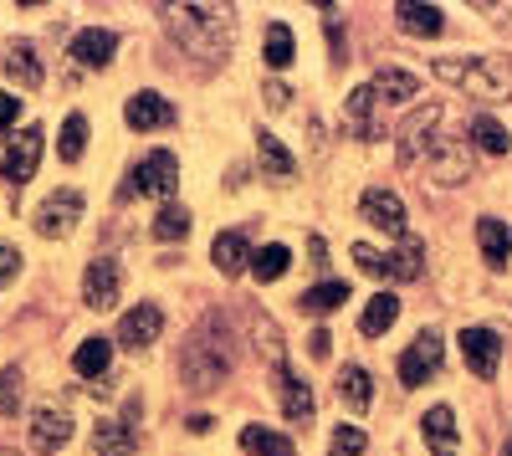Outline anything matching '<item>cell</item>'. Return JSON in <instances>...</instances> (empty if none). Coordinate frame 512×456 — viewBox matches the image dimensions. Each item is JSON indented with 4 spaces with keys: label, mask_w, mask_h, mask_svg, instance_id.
Returning <instances> with one entry per match:
<instances>
[{
    "label": "cell",
    "mask_w": 512,
    "mask_h": 456,
    "mask_svg": "<svg viewBox=\"0 0 512 456\" xmlns=\"http://www.w3.org/2000/svg\"><path fill=\"white\" fill-rule=\"evenodd\" d=\"M236 369V334L226 328V318H205L195 334L180 349V380L185 390L205 395V390H221Z\"/></svg>",
    "instance_id": "6da1fadb"
},
{
    "label": "cell",
    "mask_w": 512,
    "mask_h": 456,
    "mask_svg": "<svg viewBox=\"0 0 512 456\" xmlns=\"http://www.w3.org/2000/svg\"><path fill=\"white\" fill-rule=\"evenodd\" d=\"M164 26L175 36V47L185 57H200L205 67H221L236 41V21L226 6H175L164 11Z\"/></svg>",
    "instance_id": "7a4b0ae2"
},
{
    "label": "cell",
    "mask_w": 512,
    "mask_h": 456,
    "mask_svg": "<svg viewBox=\"0 0 512 456\" xmlns=\"http://www.w3.org/2000/svg\"><path fill=\"white\" fill-rule=\"evenodd\" d=\"M451 88H466L472 98H507L512 93V67L502 57H436L431 67Z\"/></svg>",
    "instance_id": "3957f363"
},
{
    "label": "cell",
    "mask_w": 512,
    "mask_h": 456,
    "mask_svg": "<svg viewBox=\"0 0 512 456\" xmlns=\"http://www.w3.org/2000/svg\"><path fill=\"white\" fill-rule=\"evenodd\" d=\"M41 149H47V129L41 123H26L11 139H0V180L6 185H26L41 164Z\"/></svg>",
    "instance_id": "277c9868"
},
{
    "label": "cell",
    "mask_w": 512,
    "mask_h": 456,
    "mask_svg": "<svg viewBox=\"0 0 512 456\" xmlns=\"http://www.w3.org/2000/svg\"><path fill=\"white\" fill-rule=\"evenodd\" d=\"M472 164H477V154L466 139H436L431 154H425V170H431V180L441 190H456V185L472 180Z\"/></svg>",
    "instance_id": "5b68a950"
},
{
    "label": "cell",
    "mask_w": 512,
    "mask_h": 456,
    "mask_svg": "<svg viewBox=\"0 0 512 456\" xmlns=\"http://www.w3.org/2000/svg\"><path fill=\"white\" fill-rule=\"evenodd\" d=\"M175 185H180V159L169 154V149H154L139 159V170H134V195H159V200H175Z\"/></svg>",
    "instance_id": "8992f818"
},
{
    "label": "cell",
    "mask_w": 512,
    "mask_h": 456,
    "mask_svg": "<svg viewBox=\"0 0 512 456\" xmlns=\"http://www.w3.org/2000/svg\"><path fill=\"white\" fill-rule=\"evenodd\" d=\"M77 221H82V195H77V190H52L47 200L36 205V231L47 236V241L72 236Z\"/></svg>",
    "instance_id": "52a82bcc"
},
{
    "label": "cell",
    "mask_w": 512,
    "mask_h": 456,
    "mask_svg": "<svg viewBox=\"0 0 512 456\" xmlns=\"http://www.w3.org/2000/svg\"><path fill=\"white\" fill-rule=\"evenodd\" d=\"M441 359H446V344L436 328H425V334H415V344L400 354V380L405 385H425L441 375Z\"/></svg>",
    "instance_id": "ba28073f"
},
{
    "label": "cell",
    "mask_w": 512,
    "mask_h": 456,
    "mask_svg": "<svg viewBox=\"0 0 512 456\" xmlns=\"http://www.w3.org/2000/svg\"><path fill=\"white\" fill-rule=\"evenodd\" d=\"M436 129H441V103H420V108L400 123V164H415V159L431 154Z\"/></svg>",
    "instance_id": "9c48e42d"
},
{
    "label": "cell",
    "mask_w": 512,
    "mask_h": 456,
    "mask_svg": "<svg viewBox=\"0 0 512 456\" xmlns=\"http://www.w3.org/2000/svg\"><path fill=\"white\" fill-rule=\"evenodd\" d=\"M359 211H364V221L369 226H379L384 236H395V241H405L410 236V216H405V205H400V195L395 190H364V200H359Z\"/></svg>",
    "instance_id": "30bf717a"
},
{
    "label": "cell",
    "mask_w": 512,
    "mask_h": 456,
    "mask_svg": "<svg viewBox=\"0 0 512 456\" xmlns=\"http://www.w3.org/2000/svg\"><path fill=\"white\" fill-rule=\"evenodd\" d=\"M82 298H88V308H98V313L118 308V298H123V267L113 257L88 262V272H82Z\"/></svg>",
    "instance_id": "8fae6325"
},
{
    "label": "cell",
    "mask_w": 512,
    "mask_h": 456,
    "mask_svg": "<svg viewBox=\"0 0 512 456\" xmlns=\"http://www.w3.org/2000/svg\"><path fill=\"white\" fill-rule=\"evenodd\" d=\"M461 359H466L472 375L492 380L502 369V339L492 334V328H461Z\"/></svg>",
    "instance_id": "7c38bea8"
},
{
    "label": "cell",
    "mask_w": 512,
    "mask_h": 456,
    "mask_svg": "<svg viewBox=\"0 0 512 456\" xmlns=\"http://www.w3.org/2000/svg\"><path fill=\"white\" fill-rule=\"evenodd\" d=\"M159 334H164L159 303H134V308L118 318V344H123V349H149Z\"/></svg>",
    "instance_id": "4fadbf2b"
},
{
    "label": "cell",
    "mask_w": 512,
    "mask_h": 456,
    "mask_svg": "<svg viewBox=\"0 0 512 456\" xmlns=\"http://www.w3.org/2000/svg\"><path fill=\"white\" fill-rule=\"evenodd\" d=\"M72 441V416L62 405H41V410H31V446L41 451V456H52V451H62Z\"/></svg>",
    "instance_id": "5bb4252c"
},
{
    "label": "cell",
    "mask_w": 512,
    "mask_h": 456,
    "mask_svg": "<svg viewBox=\"0 0 512 456\" xmlns=\"http://www.w3.org/2000/svg\"><path fill=\"white\" fill-rule=\"evenodd\" d=\"M123 118H128V129L154 134V129H169V123H175V103L144 88V93H134V98L123 103Z\"/></svg>",
    "instance_id": "9a60e30c"
},
{
    "label": "cell",
    "mask_w": 512,
    "mask_h": 456,
    "mask_svg": "<svg viewBox=\"0 0 512 456\" xmlns=\"http://www.w3.org/2000/svg\"><path fill=\"white\" fill-rule=\"evenodd\" d=\"M272 385H277V400H282V416L292 426H313V390L292 375V369H272Z\"/></svg>",
    "instance_id": "2e32d148"
},
{
    "label": "cell",
    "mask_w": 512,
    "mask_h": 456,
    "mask_svg": "<svg viewBox=\"0 0 512 456\" xmlns=\"http://www.w3.org/2000/svg\"><path fill=\"white\" fill-rule=\"evenodd\" d=\"M0 72L11 77V88H36L41 82V57L31 41H6L0 47Z\"/></svg>",
    "instance_id": "e0dca14e"
},
{
    "label": "cell",
    "mask_w": 512,
    "mask_h": 456,
    "mask_svg": "<svg viewBox=\"0 0 512 456\" xmlns=\"http://www.w3.org/2000/svg\"><path fill=\"white\" fill-rule=\"evenodd\" d=\"M420 436H425V446H431V456H456V451H461V436H456L451 405H431V410H425Z\"/></svg>",
    "instance_id": "ac0fdd59"
},
{
    "label": "cell",
    "mask_w": 512,
    "mask_h": 456,
    "mask_svg": "<svg viewBox=\"0 0 512 456\" xmlns=\"http://www.w3.org/2000/svg\"><path fill=\"white\" fill-rule=\"evenodd\" d=\"M113 52H118V36L103 31V26H88V31L72 36V62L77 67H108Z\"/></svg>",
    "instance_id": "d6986e66"
},
{
    "label": "cell",
    "mask_w": 512,
    "mask_h": 456,
    "mask_svg": "<svg viewBox=\"0 0 512 456\" xmlns=\"http://www.w3.org/2000/svg\"><path fill=\"white\" fill-rule=\"evenodd\" d=\"M210 262H216L221 277H241L251 267V241L241 231H221L216 241H210Z\"/></svg>",
    "instance_id": "ffe728a7"
},
{
    "label": "cell",
    "mask_w": 512,
    "mask_h": 456,
    "mask_svg": "<svg viewBox=\"0 0 512 456\" xmlns=\"http://www.w3.org/2000/svg\"><path fill=\"white\" fill-rule=\"evenodd\" d=\"M369 88H374L379 103H410V98H420V77L405 72V67H379Z\"/></svg>",
    "instance_id": "44dd1931"
},
{
    "label": "cell",
    "mask_w": 512,
    "mask_h": 456,
    "mask_svg": "<svg viewBox=\"0 0 512 456\" xmlns=\"http://www.w3.org/2000/svg\"><path fill=\"white\" fill-rule=\"evenodd\" d=\"M256 159H262V170H267V180H277V185H287L292 175H297V159H292V149L277 139V134H256Z\"/></svg>",
    "instance_id": "7402d4cb"
},
{
    "label": "cell",
    "mask_w": 512,
    "mask_h": 456,
    "mask_svg": "<svg viewBox=\"0 0 512 456\" xmlns=\"http://www.w3.org/2000/svg\"><path fill=\"white\" fill-rule=\"evenodd\" d=\"M395 21H400L405 36H441L446 11H441V6H415V0H400V6H395Z\"/></svg>",
    "instance_id": "603a6c76"
},
{
    "label": "cell",
    "mask_w": 512,
    "mask_h": 456,
    "mask_svg": "<svg viewBox=\"0 0 512 456\" xmlns=\"http://www.w3.org/2000/svg\"><path fill=\"white\" fill-rule=\"evenodd\" d=\"M395 318H400V298L395 293H374L369 308H364V318H359V334L364 339H379V334H390V328H395Z\"/></svg>",
    "instance_id": "cb8c5ba5"
},
{
    "label": "cell",
    "mask_w": 512,
    "mask_h": 456,
    "mask_svg": "<svg viewBox=\"0 0 512 456\" xmlns=\"http://www.w3.org/2000/svg\"><path fill=\"white\" fill-rule=\"evenodd\" d=\"M108 359H113V344L93 334V339H82V344H77L72 369H77L82 380H103V375H108Z\"/></svg>",
    "instance_id": "d4e9b609"
},
{
    "label": "cell",
    "mask_w": 512,
    "mask_h": 456,
    "mask_svg": "<svg viewBox=\"0 0 512 456\" xmlns=\"http://www.w3.org/2000/svg\"><path fill=\"white\" fill-rule=\"evenodd\" d=\"M241 451H251V456H292L297 446H292V436H282L272 426H241Z\"/></svg>",
    "instance_id": "484cf974"
},
{
    "label": "cell",
    "mask_w": 512,
    "mask_h": 456,
    "mask_svg": "<svg viewBox=\"0 0 512 456\" xmlns=\"http://www.w3.org/2000/svg\"><path fill=\"white\" fill-rule=\"evenodd\" d=\"M477 246H482V257H487L492 267H502L507 252H512V231H507L497 216H482V221H477Z\"/></svg>",
    "instance_id": "4316f807"
},
{
    "label": "cell",
    "mask_w": 512,
    "mask_h": 456,
    "mask_svg": "<svg viewBox=\"0 0 512 456\" xmlns=\"http://www.w3.org/2000/svg\"><path fill=\"white\" fill-rule=\"evenodd\" d=\"M93 451H98V456H134V426L98 421V426H93Z\"/></svg>",
    "instance_id": "83f0119b"
},
{
    "label": "cell",
    "mask_w": 512,
    "mask_h": 456,
    "mask_svg": "<svg viewBox=\"0 0 512 456\" xmlns=\"http://www.w3.org/2000/svg\"><path fill=\"white\" fill-rule=\"evenodd\" d=\"M384 262H390V277H395V282H415V277L425 272V246H420L415 236H405L400 252H384Z\"/></svg>",
    "instance_id": "f1b7e54d"
},
{
    "label": "cell",
    "mask_w": 512,
    "mask_h": 456,
    "mask_svg": "<svg viewBox=\"0 0 512 456\" xmlns=\"http://www.w3.org/2000/svg\"><path fill=\"white\" fill-rule=\"evenodd\" d=\"M297 303H303V313H318V318H323V313H333V308L349 303V282H338V277H333V282H318V287H308Z\"/></svg>",
    "instance_id": "f546056e"
},
{
    "label": "cell",
    "mask_w": 512,
    "mask_h": 456,
    "mask_svg": "<svg viewBox=\"0 0 512 456\" xmlns=\"http://www.w3.org/2000/svg\"><path fill=\"white\" fill-rule=\"evenodd\" d=\"M472 144H477L482 154H507V149H512V134L502 129L492 113H477V118H472Z\"/></svg>",
    "instance_id": "4dcf8cb0"
},
{
    "label": "cell",
    "mask_w": 512,
    "mask_h": 456,
    "mask_svg": "<svg viewBox=\"0 0 512 456\" xmlns=\"http://www.w3.org/2000/svg\"><path fill=\"white\" fill-rule=\"evenodd\" d=\"M369 385H374V380H369L364 364H344V369H338V390H344V400H349L354 410H369V400H374Z\"/></svg>",
    "instance_id": "1f68e13d"
},
{
    "label": "cell",
    "mask_w": 512,
    "mask_h": 456,
    "mask_svg": "<svg viewBox=\"0 0 512 456\" xmlns=\"http://www.w3.org/2000/svg\"><path fill=\"white\" fill-rule=\"evenodd\" d=\"M82 149H88V118H82V113H67V118H62V134H57V154H62L67 164H77Z\"/></svg>",
    "instance_id": "d6a6232c"
},
{
    "label": "cell",
    "mask_w": 512,
    "mask_h": 456,
    "mask_svg": "<svg viewBox=\"0 0 512 456\" xmlns=\"http://www.w3.org/2000/svg\"><path fill=\"white\" fill-rule=\"evenodd\" d=\"M292 267V252H287V246H262V252H251V272H256V282H277L282 272Z\"/></svg>",
    "instance_id": "836d02e7"
},
{
    "label": "cell",
    "mask_w": 512,
    "mask_h": 456,
    "mask_svg": "<svg viewBox=\"0 0 512 456\" xmlns=\"http://www.w3.org/2000/svg\"><path fill=\"white\" fill-rule=\"evenodd\" d=\"M262 57H267V67H292V57H297V41H292V31L282 26V21H272L267 26V47H262Z\"/></svg>",
    "instance_id": "e575fe53"
},
{
    "label": "cell",
    "mask_w": 512,
    "mask_h": 456,
    "mask_svg": "<svg viewBox=\"0 0 512 456\" xmlns=\"http://www.w3.org/2000/svg\"><path fill=\"white\" fill-rule=\"evenodd\" d=\"M154 236L159 241H185L190 236V211L185 205H164V211L154 216Z\"/></svg>",
    "instance_id": "d590c367"
},
{
    "label": "cell",
    "mask_w": 512,
    "mask_h": 456,
    "mask_svg": "<svg viewBox=\"0 0 512 456\" xmlns=\"http://www.w3.org/2000/svg\"><path fill=\"white\" fill-rule=\"evenodd\" d=\"M374 103H379V98H374L369 82L349 93V129H354V134H364V139H374V129H369V108H374Z\"/></svg>",
    "instance_id": "8d00e7d4"
},
{
    "label": "cell",
    "mask_w": 512,
    "mask_h": 456,
    "mask_svg": "<svg viewBox=\"0 0 512 456\" xmlns=\"http://www.w3.org/2000/svg\"><path fill=\"white\" fill-rule=\"evenodd\" d=\"M21 410V369H0V416Z\"/></svg>",
    "instance_id": "74e56055"
},
{
    "label": "cell",
    "mask_w": 512,
    "mask_h": 456,
    "mask_svg": "<svg viewBox=\"0 0 512 456\" xmlns=\"http://www.w3.org/2000/svg\"><path fill=\"white\" fill-rule=\"evenodd\" d=\"M354 262H359V272H369V277H390V262H384V252H374L369 241H354Z\"/></svg>",
    "instance_id": "f35d334b"
},
{
    "label": "cell",
    "mask_w": 512,
    "mask_h": 456,
    "mask_svg": "<svg viewBox=\"0 0 512 456\" xmlns=\"http://www.w3.org/2000/svg\"><path fill=\"white\" fill-rule=\"evenodd\" d=\"M359 451H364V431H359V426H338V431H333L328 456H359Z\"/></svg>",
    "instance_id": "ab89813d"
},
{
    "label": "cell",
    "mask_w": 512,
    "mask_h": 456,
    "mask_svg": "<svg viewBox=\"0 0 512 456\" xmlns=\"http://www.w3.org/2000/svg\"><path fill=\"white\" fill-rule=\"evenodd\" d=\"M16 118H21V98L0 88V134H11V129H16Z\"/></svg>",
    "instance_id": "60d3db41"
},
{
    "label": "cell",
    "mask_w": 512,
    "mask_h": 456,
    "mask_svg": "<svg viewBox=\"0 0 512 456\" xmlns=\"http://www.w3.org/2000/svg\"><path fill=\"white\" fill-rule=\"evenodd\" d=\"M21 272V252H16V246H6V241H0V282H11Z\"/></svg>",
    "instance_id": "b9f144b4"
},
{
    "label": "cell",
    "mask_w": 512,
    "mask_h": 456,
    "mask_svg": "<svg viewBox=\"0 0 512 456\" xmlns=\"http://www.w3.org/2000/svg\"><path fill=\"white\" fill-rule=\"evenodd\" d=\"M328 344H333V339H328V328H313V339H308V354H313V359H328Z\"/></svg>",
    "instance_id": "7bdbcfd3"
},
{
    "label": "cell",
    "mask_w": 512,
    "mask_h": 456,
    "mask_svg": "<svg viewBox=\"0 0 512 456\" xmlns=\"http://www.w3.org/2000/svg\"><path fill=\"white\" fill-rule=\"evenodd\" d=\"M287 88H282V82H267V108H287Z\"/></svg>",
    "instance_id": "ee69618b"
},
{
    "label": "cell",
    "mask_w": 512,
    "mask_h": 456,
    "mask_svg": "<svg viewBox=\"0 0 512 456\" xmlns=\"http://www.w3.org/2000/svg\"><path fill=\"white\" fill-rule=\"evenodd\" d=\"M308 252H313V267H328V246H323V241H318V236H313V241H308Z\"/></svg>",
    "instance_id": "f6af8a7d"
},
{
    "label": "cell",
    "mask_w": 512,
    "mask_h": 456,
    "mask_svg": "<svg viewBox=\"0 0 512 456\" xmlns=\"http://www.w3.org/2000/svg\"><path fill=\"white\" fill-rule=\"evenodd\" d=\"M0 456H16V451H0Z\"/></svg>",
    "instance_id": "bcb514c9"
},
{
    "label": "cell",
    "mask_w": 512,
    "mask_h": 456,
    "mask_svg": "<svg viewBox=\"0 0 512 456\" xmlns=\"http://www.w3.org/2000/svg\"><path fill=\"white\" fill-rule=\"evenodd\" d=\"M507 456H512V446H507Z\"/></svg>",
    "instance_id": "7dc6e473"
}]
</instances>
